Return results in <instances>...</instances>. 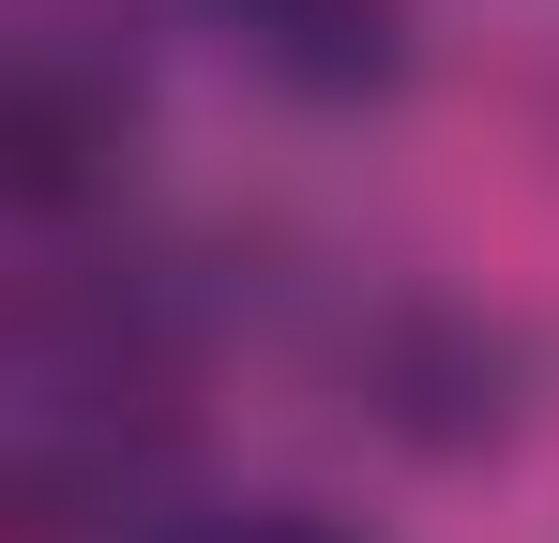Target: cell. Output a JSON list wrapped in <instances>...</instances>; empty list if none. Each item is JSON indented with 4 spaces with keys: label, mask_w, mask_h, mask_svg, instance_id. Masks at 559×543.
<instances>
[{
    "label": "cell",
    "mask_w": 559,
    "mask_h": 543,
    "mask_svg": "<svg viewBox=\"0 0 559 543\" xmlns=\"http://www.w3.org/2000/svg\"><path fill=\"white\" fill-rule=\"evenodd\" d=\"M287 90H364L393 76V31H408V0H212Z\"/></svg>",
    "instance_id": "1"
},
{
    "label": "cell",
    "mask_w": 559,
    "mask_h": 543,
    "mask_svg": "<svg viewBox=\"0 0 559 543\" xmlns=\"http://www.w3.org/2000/svg\"><path fill=\"white\" fill-rule=\"evenodd\" d=\"M167 543H364V529H318V514H212V529H167Z\"/></svg>",
    "instance_id": "2"
}]
</instances>
